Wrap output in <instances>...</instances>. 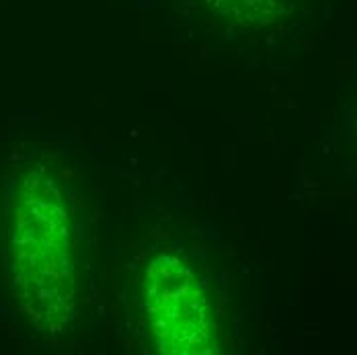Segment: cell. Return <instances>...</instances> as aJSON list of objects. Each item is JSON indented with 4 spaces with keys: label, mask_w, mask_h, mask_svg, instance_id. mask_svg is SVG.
Returning <instances> with one entry per match:
<instances>
[{
    "label": "cell",
    "mask_w": 357,
    "mask_h": 355,
    "mask_svg": "<svg viewBox=\"0 0 357 355\" xmlns=\"http://www.w3.org/2000/svg\"><path fill=\"white\" fill-rule=\"evenodd\" d=\"M142 308L148 335L169 355L214 354L215 326L208 285L173 252L150 261L144 273Z\"/></svg>",
    "instance_id": "cell-2"
},
{
    "label": "cell",
    "mask_w": 357,
    "mask_h": 355,
    "mask_svg": "<svg viewBox=\"0 0 357 355\" xmlns=\"http://www.w3.org/2000/svg\"><path fill=\"white\" fill-rule=\"evenodd\" d=\"M8 265L17 298L41 328L72 317L76 265L70 213L58 185L43 173L23 179L8 228Z\"/></svg>",
    "instance_id": "cell-1"
},
{
    "label": "cell",
    "mask_w": 357,
    "mask_h": 355,
    "mask_svg": "<svg viewBox=\"0 0 357 355\" xmlns=\"http://www.w3.org/2000/svg\"><path fill=\"white\" fill-rule=\"evenodd\" d=\"M212 13L245 29H261L289 15L300 0H204Z\"/></svg>",
    "instance_id": "cell-3"
}]
</instances>
